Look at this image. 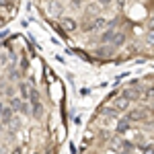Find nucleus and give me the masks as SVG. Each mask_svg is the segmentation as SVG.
<instances>
[{
  "instance_id": "obj_18",
  "label": "nucleus",
  "mask_w": 154,
  "mask_h": 154,
  "mask_svg": "<svg viewBox=\"0 0 154 154\" xmlns=\"http://www.w3.org/2000/svg\"><path fill=\"white\" fill-rule=\"evenodd\" d=\"M111 150H121V140H119V138H115V140L111 142Z\"/></svg>"
},
{
  "instance_id": "obj_13",
  "label": "nucleus",
  "mask_w": 154,
  "mask_h": 154,
  "mask_svg": "<svg viewBox=\"0 0 154 154\" xmlns=\"http://www.w3.org/2000/svg\"><path fill=\"white\" fill-rule=\"evenodd\" d=\"M82 31H97V27H95V19H93V21H88V23L84 21V23H82Z\"/></svg>"
},
{
  "instance_id": "obj_19",
  "label": "nucleus",
  "mask_w": 154,
  "mask_h": 154,
  "mask_svg": "<svg viewBox=\"0 0 154 154\" xmlns=\"http://www.w3.org/2000/svg\"><path fill=\"white\" fill-rule=\"evenodd\" d=\"M21 97H23V99H27V97H29V91H27V84H21Z\"/></svg>"
},
{
  "instance_id": "obj_9",
  "label": "nucleus",
  "mask_w": 154,
  "mask_h": 154,
  "mask_svg": "<svg viewBox=\"0 0 154 154\" xmlns=\"http://www.w3.org/2000/svg\"><path fill=\"white\" fill-rule=\"evenodd\" d=\"M142 117H146V113H144V111H140V109H138V111H131L130 115H128V119H130V121H142Z\"/></svg>"
},
{
  "instance_id": "obj_23",
  "label": "nucleus",
  "mask_w": 154,
  "mask_h": 154,
  "mask_svg": "<svg viewBox=\"0 0 154 154\" xmlns=\"http://www.w3.org/2000/svg\"><path fill=\"white\" fill-rule=\"evenodd\" d=\"M72 2H74V6H80V4H82L84 0H72Z\"/></svg>"
},
{
  "instance_id": "obj_24",
  "label": "nucleus",
  "mask_w": 154,
  "mask_h": 154,
  "mask_svg": "<svg viewBox=\"0 0 154 154\" xmlns=\"http://www.w3.org/2000/svg\"><path fill=\"white\" fill-rule=\"evenodd\" d=\"M0 6H6V0H0Z\"/></svg>"
},
{
  "instance_id": "obj_16",
  "label": "nucleus",
  "mask_w": 154,
  "mask_h": 154,
  "mask_svg": "<svg viewBox=\"0 0 154 154\" xmlns=\"http://www.w3.org/2000/svg\"><path fill=\"white\" fill-rule=\"evenodd\" d=\"M84 11L88 12V14H97V12H99V4H97V2H95V4H88Z\"/></svg>"
},
{
  "instance_id": "obj_22",
  "label": "nucleus",
  "mask_w": 154,
  "mask_h": 154,
  "mask_svg": "<svg viewBox=\"0 0 154 154\" xmlns=\"http://www.w3.org/2000/svg\"><path fill=\"white\" fill-rule=\"evenodd\" d=\"M125 2H128V0H117V6H119V8H123V6H125Z\"/></svg>"
},
{
  "instance_id": "obj_17",
  "label": "nucleus",
  "mask_w": 154,
  "mask_h": 154,
  "mask_svg": "<svg viewBox=\"0 0 154 154\" xmlns=\"http://www.w3.org/2000/svg\"><path fill=\"white\" fill-rule=\"evenodd\" d=\"M111 51H113V48H99V49H97L99 56H109Z\"/></svg>"
},
{
  "instance_id": "obj_1",
  "label": "nucleus",
  "mask_w": 154,
  "mask_h": 154,
  "mask_svg": "<svg viewBox=\"0 0 154 154\" xmlns=\"http://www.w3.org/2000/svg\"><path fill=\"white\" fill-rule=\"evenodd\" d=\"M60 25H62V29H64L66 33H72V31H76V27H78L76 19H72V17H62V19H60Z\"/></svg>"
},
{
  "instance_id": "obj_15",
  "label": "nucleus",
  "mask_w": 154,
  "mask_h": 154,
  "mask_svg": "<svg viewBox=\"0 0 154 154\" xmlns=\"http://www.w3.org/2000/svg\"><path fill=\"white\" fill-rule=\"evenodd\" d=\"M146 45L154 48V29H150V31H148V35H146Z\"/></svg>"
},
{
  "instance_id": "obj_20",
  "label": "nucleus",
  "mask_w": 154,
  "mask_h": 154,
  "mask_svg": "<svg viewBox=\"0 0 154 154\" xmlns=\"http://www.w3.org/2000/svg\"><path fill=\"white\" fill-rule=\"evenodd\" d=\"M99 6H109V4H113V0H95Z\"/></svg>"
},
{
  "instance_id": "obj_7",
  "label": "nucleus",
  "mask_w": 154,
  "mask_h": 154,
  "mask_svg": "<svg viewBox=\"0 0 154 154\" xmlns=\"http://www.w3.org/2000/svg\"><path fill=\"white\" fill-rule=\"evenodd\" d=\"M130 128H131V121L128 117H125V119H119V121H117V134H123V131H128Z\"/></svg>"
},
{
  "instance_id": "obj_8",
  "label": "nucleus",
  "mask_w": 154,
  "mask_h": 154,
  "mask_svg": "<svg viewBox=\"0 0 154 154\" xmlns=\"http://www.w3.org/2000/svg\"><path fill=\"white\" fill-rule=\"evenodd\" d=\"M113 35H115V31H113V29H107V31H103V35H101V43H111Z\"/></svg>"
},
{
  "instance_id": "obj_3",
  "label": "nucleus",
  "mask_w": 154,
  "mask_h": 154,
  "mask_svg": "<svg viewBox=\"0 0 154 154\" xmlns=\"http://www.w3.org/2000/svg\"><path fill=\"white\" fill-rule=\"evenodd\" d=\"M113 109H115L117 113H123V111H128V109H130V101H128L123 95L117 97V99L113 101Z\"/></svg>"
},
{
  "instance_id": "obj_6",
  "label": "nucleus",
  "mask_w": 154,
  "mask_h": 154,
  "mask_svg": "<svg viewBox=\"0 0 154 154\" xmlns=\"http://www.w3.org/2000/svg\"><path fill=\"white\" fill-rule=\"evenodd\" d=\"M0 117H2V123H8L12 117V107H0Z\"/></svg>"
},
{
  "instance_id": "obj_14",
  "label": "nucleus",
  "mask_w": 154,
  "mask_h": 154,
  "mask_svg": "<svg viewBox=\"0 0 154 154\" xmlns=\"http://www.w3.org/2000/svg\"><path fill=\"white\" fill-rule=\"evenodd\" d=\"M103 113H105V115H109V117H117V115H119L113 107H103Z\"/></svg>"
},
{
  "instance_id": "obj_12",
  "label": "nucleus",
  "mask_w": 154,
  "mask_h": 154,
  "mask_svg": "<svg viewBox=\"0 0 154 154\" xmlns=\"http://www.w3.org/2000/svg\"><path fill=\"white\" fill-rule=\"evenodd\" d=\"M95 27H97V31H99V29H105L107 27V19H103V17H95Z\"/></svg>"
},
{
  "instance_id": "obj_2",
  "label": "nucleus",
  "mask_w": 154,
  "mask_h": 154,
  "mask_svg": "<svg viewBox=\"0 0 154 154\" xmlns=\"http://www.w3.org/2000/svg\"><path fill=\"white\" fill-rule=\"evenodd\" d=\"M121 95L125 97V99H128V101H138V99H140V97H142V93H140V86H136V84H131L130 88H125V91H123V93H121Z\"/></svg>"
},
{
  "instance_id": "obj_4",
  "label": "nucleus",
  "mask_w": 154,
  "mask_h": 154,
  "mask_svg": "<svg viewBox=\"0 0 154 154\" xmlns=\"http://www.w3.org/2000/svg\"><path fill=\"white\" fill-rule=\"evenodd\" d=\"M29 99H31V105H33V113H35V115H41V113H43V109H41L39 95H37L35 91H31V93H29Z\"/></svg>"
},
{
  "instance_id": "obj_5",
  "label": "nucleus",
  "mask_w": 154,
  "mask_h": 154,
  "mask_svg": "<svg viewBox=\"0 0 154 154\" xmlns=\"http://www.w3.org/2000/svg\"><path fill=\"white\" fill-rule=\"evenodd\" d=\"M125 41H128L125 33H117V31H115V35H113V39H111V45H113V48H119V45H123Z\"/></svg>"
},
{
  "instance_id": "obj_21",
  "label": "nucleus",
  "mask_w": 154,
  "mask_h": 154,
  "mask_svg": "<svg viewBox=\"0 0 154 154\" xmlns=\"http://www.w3.org/2000/svg\"><path fill=\"white\" fill-rule=\"evenodd\" d=\"M148 27H150V29H154V14L150 17V21H148Z\"/></svg>"
},
{
  "instance_id": "obj_10",
  "label": "nucleus",
  "mask_w": 154,
  "mask_h": 154,
  "mask_svg": "<svg viewBox=\"0 0 154 154\" xmlns=\"http://www.w3.org/2000/svg\"><path fill=\"white\" fill-rule=\"evenodd\" d=\"M11 107H12V111H17V109H21V111H27V105H25L21 99H12V101H11Z\"/></svg>"
},
{
  "instance_id": "obj_11",
  "label": "nucleus",
  "mask_w": 154,
  "mask_h": 154,
  "mask_svg": "<svg viewBox=\"0 0 154 154\" xmlns=\"http://www.w3.org/2000/svg\"><path fill=\"white\" fill-rule=\"evenodd\" d=\"M49 14L62 17V4H60V2H51V6H49Z\"/></svg>"
}]
</instances>
